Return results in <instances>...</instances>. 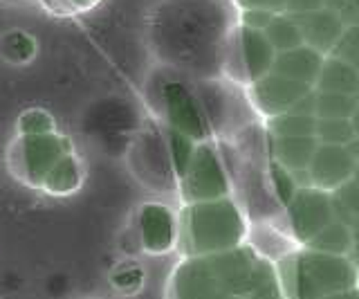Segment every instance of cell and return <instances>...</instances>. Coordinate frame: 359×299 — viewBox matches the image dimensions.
Returning a JSON list of instances; mask_svg holds the SVG:
<instances>
[{
	"instance_id": "6da1fadb",
	"label": "cell",
	"mask_w": 359,
	"mask_h": 299,
	"mask_svg": "<svg viewBox=\"0 0 359 299\" xmlns=\"http://www.w3.org/2000/svg\"><path fill=\"white\" fill-rule=\"evenodd\" d=\"M168 299H283L278 272L247 248L187 257L171 274Z\"/></svg>"
},
{
	"instance_id": "7a4b0ae2",
	"label": "cell",
	"mask_w": 359,
	"mask_h": 299,
	"mask_svg": "<svg viewBox=\"0 0 359 299\" xmlns=\"http://www.w3.org/2000/svg\"><path fill=\"white\" fill-rule=\"evenodd\" d=\"M224 29V14L213 0H168L155 16L153 41L164 59L200 68Z\"/></svg>"
},
{
	"instance_id": "3957f363",
	"label": "cell",
	"mask_w": 359,
	"mask_h": 299,
	"mask_svg": "<svg viewBox=\"0 0 359 299\" xmlns=\"http://www.w3.org/2000/svg\"><path fill=\"white\" fill-rule=\"evenodd\" d=\"M243 239V216L229 198L187 205L177 223V241L187 257L229 252L241 248Z\"/></svg>"
},
{
	"instance_id": "277c9868",
	"label": "cell",
	"mask_w": 359,
	"mask_h": 299,
	"mask_svg": "<svg viewBox=\"0 0 359 299\" xmlns=\"http://www.w3.org/2000/svg\"><path fill=\"white\" fill-rule=\"evenodd\" d=\"M359 274L348 257L303 248L280 265V291L287 299H325L357 288Z\"/></svg>"
},
{
	"instance_id": "5b68a950",
	"label": "cell",
	"mask_w": 359,
	"mask_h": 299,
	"mask_svg": "<svg viewBox=\"0 0 359 299\" xmlns=\"http://www.w3.org/2000/svg\"><path fill=\"white\" fill-rule=\"evenodd\" d=\"M74 151L72 140L59 131L48 135H16L7 149V169L18 182L41 192L48 173Z\"/></svg>"
},
{
	"instance_id": "8992f818",
	"label": "cell",
	"mask_w": 359,
	"mask_h": 299,
	"mask_svg": "<svg viewBox=\"0 0 359 299\" xmlns=\"http://www.w3.org/2000/svg\"><path fill=\"white\" fill-rule=\"evenodd\" d=\"M180 190H182V201L187 205L207 203L227 198L229 180L222 164L209 144L200 142L196 147L194 160H191L187 173L180 178Z\"/></svg>"
},
{
	"instance_id": "52a82bcc",
	"label": "cell",
	"mask_w": 359,
	"mask_h": 299,
	"mask_svg": "<svg viewBox=\"0 0 359 299\" xmlns=\"http://www.w3.org/2000/svg\"><path fill=\"white\" fill-rule=\"evenodd\" d=\"M287 218L292 225V234L306 246L308 241H312L323 227H328L334 220L332 194H325L317 187H303L287 205Z\"/></svg>"
},
{
	"instance_id": "ba28073f",
	"label": "cell",
	"mask_w": 359,
	"mask_h": 299,
	"mask_svg": "<svg viewBox=\"0 0 359 299\" xmlns=\"http://www.w3.org/2000/svg\"><path fill=\"white\" fill-rule=\"evenodd\" d=\"M162 108L164 117L168 121V128H173L182 135L191 138L194 142H205L207 138V119L202 115L198 99L191 95V91L180 81L162 84Z\"/></svg>"
},
{
	"instance_id": "9c48e42d",
	"label": "cell",
	"mask_w": 359,
	"mask_h": 299,
	"mask_svg": "<svg viewBox=\"0 0 359 299\" xmlns=\"http://www.w3.org/2000/svg\"><path fill=\"white\" fill-rule=\"evenodd\" d=\"M128 162L135 175H137L144 185H153V187L164 185L171 178V173H175L166 140L162 142L160 135L153 131L140 133L137 140H135L130 147Z\"/></svg>"
},
{
	"instance_id": "30bf717a",
	"label": "cell",
	"mask_w": 359,
	"mask_h": 299,
	"mask_svg": "<svg viewBox=\"0 0 359 299\" xmlns=\"http://www.w3.org/2000/svg\"><path fill=\"white\" fill-rule=\"evenodd\" d=\"M355 167L357 160L351 156V151L346 147L319 144L308 167V175L312 187H317V190L325 194H334L341 185H346L353 178Z\"/></svg>"
},
{
	"instance_id": "8fae6325",
	"label": "cell",
	"mask_w": 359,
	"mask_h": 299,
	"mask_svg": "<svg viewBox=\"0 0 359 299\" xmlns=\"http://www.w3.org/2000/svg\"><path fill=\"white\" fill-rule=\"evenodd\" d=\"M137 232L142 250L149 254H164L177 243V220L171 209L160 203H146L140 207Z\"/></svg>"
},
{
	"instance_id": "7c38bea8",
	"label": "cell",
	"mask_w": 359,
	"mask_h": 299,
	"mask_svg": "<svg viewBox=\"0 0 359 299\" xmlns=\"http://www.w3.org/2000/svg\"><path fill=\"white\" fill-rule=\"evenodd\" d=\"M312 91L306 84H297L292 79H285V77L269 72L263 79L254 81V102L256 106L263 110L269 117H278L290 113L299 99H303Z\"/></svg>"
},
{
	"instance_id": "4fadbf2b",
	"label": "cell",
	"mask_w": 359,
	"mask_h": 299,
	"mask_svg": "<svg viewBox=\"0 0 359 299\" xmlns=\"http://www.w3.org/2000/svg\"><path fill=\"white\" fill-rule=\"evenodd\" d=\"M294 20L301 29L303 46L317 50L319 54H330L346 29L344 20L328 7L319 9V12L306 14V16H297Z\"/></svg>"
},
{
	"instance_id": "5bb4252c",
	"label": "cell",
	"mask_w": 359,
	"mask_h": 299,
	"mask_svg": "<svg viewBox=\"0 0 359 299\" xmlns=\"http://www.w3.org/2000/svg\"><path fill=\"white\" fill-rule=\"evenodd\" d=\"M323 61H325L323 54H319L317 50H312L308 46H301L297 50L276 54L272 72L297 84H306L314 88L319 79V72L323 68Z\"/></svg>"
},
{
	"instance_id": "9a60e30c",
	"label": "cell",
	"mask_w": 359,
	"mask_h": 299,
	"mask_svg": "<svg viewBox=\"0 0 359 299\" xmlns=\"http://www.w3.org/2000/svg\"><path fill=\"white\" fill-rule=\"evenodd\" d=\"M238 41H241V52H243L245 70H247V74H250L252 81L263 79L265 74L272 72L276 52H274L272 46H269V41L265 39L263 32L243 27Z\"/></svg>"
},
{
	"instance_id": "2e32d148",
	"label": "cell",
	"mask_w": 359,
	"mask_h": 299,
	"mask_svg": "<svg viewBox=\"0 0 359 299\" xmlns=\"http://www.w3.org/2000/svg\"><path fill=\"white\" fill-rule=\"evenodd\" d=\"M86 182V164L81 160V156L74 151L70 156H65L56 167L48 173L45 178L41 192L48 194V196H56V198H63V196H72L83 187Z\"/></svg>"
},
{
	"instance_id": "e0dca14e",
	"label": "cell",
	"mask_w": 359,
	"mask_h": 299,
	"mask_svg": "<svg viewBox=\"0 0 359 299\" xmlns=\"http://www.w3.org/2000/svg\"><path fill=\"white\" fill-rule=\"evenodd\" d=\"M319 142L317 138H272L274 162L287 171H306L312 162Z\"/></svg>"
},
{
	"instance_id": "ac0fdd59",
	"label": "cell",
	"mask_w": 359,
	"mask_h": 299,
	"mask_svg": "<svg viewBox=\"0 0 359 299\" xmlns=\"http://www.w3.org/2000/svg\"><path fill=\"white\" fill-rule=\"evenodd\" d=\"M314 91L319 93H339V95H359V72L351 65L334 57H325L323 68Z\"/></svg>"
},
{
	"instance_id": "d6986e66",
	"label": "cell",
	"mask_w": 359,
	"mask_h": 299,
	"mask_svg": "<svg viewBox=\"0 0 359 299\" xmlns=\"http://www.w3.org/2000/svg\"><path fill=\"white\" fill-rule=\"evenodd\" d=\"M308 250L334 254V257H348L353 250V227L341 223V220H332L328 227H323L317 237L306 243Z\"/></svg>"
},
{
	"instance_id": "ffe728a7",
	"label": "cell",
	"mask_w": 359,
	"mask_h": 299,
	"mask_svg": "<svg viewBox=\"0 0 359 299\" xmlns=\"http://www.w3.org/2000/svg\"><path fill=\"white\" fill-rule=\"evenodd\" d=\"M39 52V43L25 29H9L0 36V59L9 65H27Z\"/></svg>"
},
{
	"instance_id": "44dd1931",
	"label": "cell",
	"mask_w": 359,
	"mask_h": 299,
	"mask_svg": "<svg viewBox=\"0 0 359 299\" xmlns=\"http://www.w3.org/2000/svg\"><path fill=\"white\" fill-rule=\"evenodd\" d=\"M265 39L269 41V46L274 48L276 54L280 52H290V50H297L303 46V36H301V29L297 25L294 18L290 16H274L272 23L265 27Z\"/></svg>"
},
{
	"instance_id": "7402d4cb",
	"label": "cell",
	"mask_w": 359,
	"mask_h": 299,
	"mask_svg": "<svg viewBox=\"0 0 359 299\" xmlns=\"http://www.w3.org/2000/svg\"><path fill=\"white\" fill-rule=\"evenodd\" d=\"M357 106H359V95L317 91V119H351Z\"/></svg>"
},
{
	"instance_id": "603a6c76",
	"label": "cell",
	"mask_w": 359,
	"mask_h": 299,
	"mask_svg": "<svg viewBox=\"0 0 359 299\" xmlns=\"http://www.w3.org/2000/svg\"><path fill=\"white\" fill-rule=\"evenodd\" d=\"M317 117L285 113L269 119V133L274 138H314Z\"/></svg>"
},
{
	"instance_id": "cb8c5ba5",
	"label": "cell",
	"mask_w": 359,
	"mask_h": 299,
	"mask_svg": "<svg viewBox=\"0 0 359 299\" xmlns=\"http://www.w3.org/2000/svg\"><path fill=\"white\" fill-rule=\"evenodd\" d=\"M334 220H341L346 225H353L359 218V180L351 178L346 185L332 194Z\"/></svg>"
},
{
	"instance_id": "d4e9b609",
	"label": "cell",
	"mask_w": 359,
	"mask_h": 299,
	"mask_svg": "<svg viewBox=\"0 0 359 299\" xmlns=\"http://www.w3.org/2000/svg\"><path fill=\"white\" fill-rule=\"evenodd\" d=\"M166 144H168V153H171L173 171L177 178H182L189 169L191 160H194L198 142H194L191 138L182 135V133H177L173 128H166Z\"/></svg>"
},
{
	"instance_id": "484cf974",
	"label": "cell",
	"mask_w": 359,
	"mask_h": 299,
	"mask_svg": "<svg viewBox=\"0 0 359 299\" xmlns=\"http://www.w3.org/2000/svg\"><path fill=\"white\" fill-rule=\"evenodd\" d=\"M314 138L319 144H334V147H348L355 140V131L351 119H317Z\"/></svg>"
},
{
	"instance_id": "4316f807",
	"label": "cell",
	"mask_w": 359,
	"mask_h": 299,
	"mask_svg": "<svg viewBox=\"0 0 359 299\" xmlns=\"http://www.w3.org/2000/svg\"><path fill=\"white\" fill-rule=\"evenodd\" d=\"M56 133V121L45 108H27L18 115L16 135H48Z\"/></svg>"
},
{
	"instance_id": "83f0119b",
	"label": "cell",
	"mask_w": 359,
	"mask_h": 299,
	"mask_svg": "<svg viewBox=\"0 0 359 299\" xmlns=\"http://www.w3.org/2000/svg\"><path fill=\"white\" fill-rule=\"evenodd\" d=\"M330 57L344 61L346 65H351L353 70L359 72V25H348L344 29V34L330 52Z\"/></svg>"
},
{
	"instance_id": "f1b7e54d",
	"label": "cell",
	"mask_w": 359,
	"mask_h": 299,
	"mask_svg": "<svg viewBox=\"0 0 359 299\" xmlns=\"http://www.w3.org/2000/svg\"><path fill=\"white\" fill-rule=\"evenodd\" d=\"M269 173H272V185H274L276 198L287 207L292 198H294V194L299 192L294 175H292V171H287L285 167H280L278 162H272V167H269Z\"/></svg>"
},
{
	"instance_id": "f546056e",
	"label": "cell",
	"mask_w": 359,
	"mask_h": 299,
	"mask_svg": "<svg viewBox=\"0 0 359 299\" xmlns=\"http://www.w3.org/2000/svg\"><path fill=\"white\" fill-rule=\"evenodd\" d=\"M144 274L137 265H119V268L110 274V284L117 288L119 293H135L142 286Z\"/></svg>"
},
{
	"instance_id": "4dcf8cb0",
	"label": "cell",
	"mask_w": 359,
	"mask_h": 299,
	"mask_svg": "<svg viewBox=\"0 0 359 299\" xmlns=\"http://www.w3.org/2000/svg\"><path fill=\"white\" fill-rule=\"evenodd\" d=\"M332 5L328 9L344 20V25H359V0H325V5Z\"/></svg>"
},
{
	"instance_id": "1f68e13d",
	"label": "cell",
	"mask_w": 359,
	"mask_h": 299,
	"mask_svg": "<svg viewBox=\"0 0 359 299\" xmlns=\"http://www.w3.org/2000/svg\"><path fill=\"white\" fill-rule=\"evenodd\" d=\"M276 14H269V12H261V9H247L243 14V23L247 29H256V32H265V27L272 23V18Z\"/></svg>"
},
{
	"instance_id": "d6a6232c",
	"label": "cell",
	"mask_w": 359,
	"mask_h": 299,
	"mask_svg": "<svg viewBox=\"0 0 359 299\" xmlns=\"http://www.w3.org/2000/svg\"><path fill=\"white\" fill-rule=\"evenodd\" d=\"M323 7H325V0H287L285 3L287 14H292L294 18L319 12V9H323Z\"/></svg>"
},
{
	"instance_id": "836d02e7",
	"label": "cell",
	"mask_w": 359,
	"mask_h": 299,
	"mask_svg": "<svg viewBox=\"0 0 359 299\" xmlns=\"http://www.w3.org/2000/svg\"><path fill=\"white\" fill-rule=\"evenodd\" d=\"M236 3L245 9H261V12L276 14V12H283L287 0H236Z\"/></svg>"
},
{
	"instance_id": "e575fe53",
	"label": "cell",
	"mask_w": 359,
	"mask_h": 299,
	"mask_svg": "<svg viewBox=\"0 0 359 299\" xmlns=\"http://www.w3.org/2000/svg\"><path fill=\"white\" fill-rule=\"evenodd\" d=\"M56 7L70 9V12H86V9L95 7L99 0H54Z\"/></svg>"
},
{
	"instance_id": "d590c367",
	"label": "cell",
	"mask_w": 359,
	"mask_h": 299,
	"mask_svg": "<svg viewBox=\"0 0 359 299\" xmlns=\"http://www.w3.org/2000/svg\"><path fill=\"white\" fill-rule=\"evenodd\" d=\"M351 227H353V250H351V254H348V259H351L353 268L359 274V218L355 220Z\"/></svg>"
},
{
	"instance_id": "8d00e7d4",
	"label": "cell",
	"mask_w": 359,
	"mask_h": 299,
	"mask_svg": "<svg viewBox=\"0 0 359 299\" xmlns=\"http://www.w3.org/2000/svg\"><path fill=\"white\" fill-rule=\"evenodd\" d=\"M325 299H359V291L357 288H351V291H344V293H337V295H330Z\"/></svg>"
},
{
	"instance_id": "74e56055",
	"label": "cell",
	"mask_w": 359,
	"mask_h": 299,
	"mask_svg": "<svg viewBox=\"0 0 359 299\" xmlns=\"http://www.w3.org/2000/svg\"><path fill=\"white\" fill-rule=\"evenodd\" d=\"M351 124H353V131H355V138L359 140V106H357V110H355L353 117H351Z\"/></svg>"
},
{
	"instance_id": "f35d334b",
	"label": "cell",
	"mask_w": 359,
	"mask_h": 299,
	"mask_svg": "<svg viewBox=\"0 0 359 299\" xmlns=\"http://www.w3.org/2000/svg\"><path fill=\"white\" fill-rule=\"evenodd\" d=\"M355 180H359V162H357V167H355V175H353Z\"/></svg>"
}]
</instances>
